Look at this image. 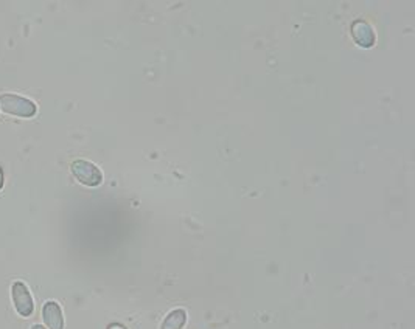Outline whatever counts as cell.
Returning a JSON list of instances; mask_svg holds the SVG:
<instances>
[{
    "instance_id": "8",
    "label": "cell",
    "mask_w": 415,
    "mask_h": 329,
    "mask_svg": "<svg viewBox=\"0 0 415 329\" xmlns=\"http://www.w3.org/2000/svg\"><path fill=\"white\" fill-rule=\"evenodd\" d=\"M2 187H3V173L2 169H0V190H2Z\"/></svg>"
},
{
    "instance_id": "3",
    "label": "cell",
    "mask_w": 415,
    "mask_h": 329,
    "mask_svg": "<svg viewBox=\"0 0 415 329\" xmlns=\"http://www.w3.org/2000/svg\"><path fill=\"white\" fill-rule=\"evenodd\" d=\"M11 298H13L17 314L22 317H30L33 314L34 304L32 294H30L28 288L22 282H16L11 286Z\"/></svg>"
},
{
    "instance_id": "2",
    "label": "cell",
    "mask_w": 415,
    "mask_h": 329,
    "mask_svg": "<svg viewBox=\"0 0 415 329\" xmlns=\"http://www.w3.org/2000/svg\"><path fill=\"white\" fill-rule=\"evenodd\" d=\"M72 174L79 184L86 187H99L103 182V173L100 168L88 160H75L70 164Z\"/></svg>"
},
{
    "instance_id": "1",
    "label": "cell",
    "mask_w": 415,
    "mask_h": 329,
    "mask_svg": "<svg viewBox=\"0 0 415 329\" xmlns=\"http://www.w3.org/2000/svg\"><path fill=\"white\" fill-rule=\"evenodd\" d=\"M0 107L3 112L10 115H16V117L28 118L33 117L36 114V105L28 98L23 96L14 95V94H2L0 95Z\"/></svg>"
},
{
    "instance_id": "4",
    "label": "cell",
    "mask_w": 415,
    "mask_h": 329,
    "mask_svg": "<svg viewBox=\"0 0 415 329\" xmlns=\"http://www.w3.org/2000/svg\"><path fill=\"white\" fill-rule=\"evenodd\" d=\"M352 38L356 42L358 47L372 48L376 42V34L374 27L365 21H355L352 23Z\"/></svg>"
},
{
    "instance_id": "6",
    "label": "cell",
    "mask_w": 415,
    "mask_h": 329,
    "mask_svg": "<svg viewBox=\"0 0 415 329\" xmlns=\"http://www.w3.org/2000/svg\"><path fill=\"white\" fill-rule=\"evenodd\" d=\"M187 321L185 309H173L162 321L161 329H182Z\"/></svg>"
},
{
    "instance_id": "7",
    "label": "cell",
    "mask_w": 415,
    "mask_h": 329,
    "mask_svg": "<svg viewBox=\"0 0 415 329\" xmlns=\"http://www.w3.org/2000/svg\"><path fill=\"white\" fill-rule=\"evenodd\" d=\"M108 329H128V328L123 326V325H120V323H112V325L108 326Z\"/></svg>"
},
{
    "instance_id": "9",
    "label": "cell",
    "mask_w": 415,
    "mask_h": 329,
    "mask_svg": "<svg viewBox=\"0 0 415 329\" xmlns=\"http://www.w3.org/2000/svg\"><path fill=\"white\" fill-rule=\"evenodd\" d=\"M32 329H45V328L42 326V325H33V326H32Z\"/></svg>"
},
{
    "instance_id": "5",
    "label": "cell",
    "mask_w": 415,
    "mask_h": 329,
    "mask_svg": "<svg viewBox=\"0 0 415 329\" xmlns=\"http://www.w3.org/2000/svg\"><path fill=\"white\" fill-rule=\"evenodd\" d=\"M42 319L48 329H64V317L57 301H47L42 308Z\"/></svg>"
}]
</instances>
